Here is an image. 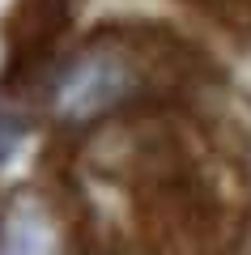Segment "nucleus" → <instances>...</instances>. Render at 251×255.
<instances>
[{
  "label": "nucleus",
  "mask_w": 251,
  "mask_h": 255,
  "mask_svg": "<svg viewBox=\"0 0 251 255\" xmlns=\"http://www.w3.org/2000/svg\"><path fill=\"white\" fill-rule=\"evenodd\" d=\"M128 85H132V77H128L119 55H85L55 85V111L64 119H94L111 102L124 98Z\"/></svg>",
  "instance_id": "obj_1"
}]
</instances>
